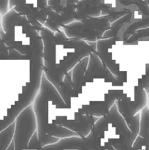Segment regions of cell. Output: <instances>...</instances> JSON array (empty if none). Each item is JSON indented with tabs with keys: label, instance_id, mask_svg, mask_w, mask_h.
<instances>
[{
	"label": "cell",
	"instance_id": "6da1fadb",
	"mask_svg": "<svg viewBox=\"0 0 149 150\" xmlns=\"http://www.w3.org/2000/svg\"><path fill=\"white\" fill-rule=\"evenodd\" d=\"M39 34L43 42V73L56 89L77 63L96 52V42L70 39L61 30L53 32L43 26Z\"/></svg>",
	"mask_w": 149,
	"mask_h": 150
},
{
	"label": "cell",
	"instance_id": "7a4b0ae2",
	"mask_svg": "<svg viewBox=\"0 0 149 150\" xmlns=\"http://www.w3.org/2000/svg\"><path fill=\"white\" fill-rule=\"evenodd\" d=\"M0 36L8 48L29 57L43 54V42L39 32L27 18L13 9L2 16Z\"/></svg>",
	"mask_w": 149,
	"mask_h": 150
},
{
	"label": "cell",
	"instance_id": "3957f363",
	"mask_svg": "<svg viewBox=\"0 0 149 150\" xmlns=\"http://www.w3.org/2000/svg\"><path fill=\"white\" fill-rule=\"evenodd\" d=\"M109 15L90 18L82 21H75L70 24L63 26L62 31L66 37L70 39H77L88 42H95L102 39L104 34L111 26Z\"/></svg>",
	"mask_w": 149,
	"mask_h": 150
},
{
	"label": "cell",
	"instance_id": "277c9868",
	"mask_svg": "<svg viewBox=\"0 0 149 150\" xmlns=\"http://www.w3.org/2000/svg\"><path fill=\"white\" fill-rule=\"evenodd\" d=\"M37 130V119L32 104L23 109L15 119L13 137L15 150H28L29 141Z\"/></svg>",
	"mask_w": 149,
	"mask_h": 150
},
{
	"label": "cell",
	"instance_id": "5b68a950",
	"mask_svg": "<svg viewBox=\"0 0 149 150\" xmlns=\"http://www.w3.org/2000/svg\"><path fill=\"white\" fill-rule=\"evenodd\" d=\"M89 57V64L85 74L83 87L86 83H92L96 79H102L105 83H111L112 86H121L124 85V81L114 76L102 64L97 52L91 53Z\"/></svg>",
	"mask_w": 149,
	"mask_h": 150
},
{
	"label": "cell",
	"instance_id": "8992f818",
	"mask_svg": "<svg viewBox=\"0 0 149 150\" xmlns=\"http://www.w3.org/2000/svg\"><path fill=\"white\" fill-rule=\"evenodd\" d=\"M119 40L117 38L101 39L96 42V52L102 64L118 79L125 83L127 81V72L120 70V65L115 63L112 54H110L109 48L116 44Z\"/></svg>",
	"mask_w": 149,
	"mask_h": 150
},
{
	"label": "cell",
	"instance_id": "52a82bcc",
	"mask_svg": "<svg viewBox=\"0 0 149 150\" xmlns=\"http://www.w3.org/2000/svg\"><path fill=\"white\" fill-rule=\"evenodd\" d=\"M99 119L93 116L81 115L75 111L72 118L64 120L60 126L74 132L80 137H86L90 134L92 127Z\"/></svg>",
	"mask_w": 149,
	"mask_h": 150
},
{
	"label": "cell",
	"instance_id": "ba28073f",
	"mask_svg": "<svg viewBox=\"0 0 149 150\" xmlns=\"http://www.w3.org/2000/svg\"><path fill=\"white\" fill-rule=\"evenodd\" d=\"M89 57H85L72 70V81L73 90L74 92V97L72 100L77 98L81 93L82 89L84 85L85 74L89 64Z\"/></svg>",
	"mask_w": 149,
	"mask_h": 150
},
{
	"label": "cell",
	"instance_id": "9c48e42d",
	"mask_svg": "<svg viewBox=\"0 0 149 150\" xmlns=\"http://www.w3.org/2000/svg\"><path fill=\"white\" fill-rule=\"evenodd\" d=\"M131 16H132V14L129 11L124 17H121L118 20L112 22L111 23V26L110 28V29H108L104 34L103 37H102V39H108V38H117V39H118L120 40V35H121L123 29H124V26L131 21Z\"/></svg>",
	"mask_w": 149,
	"mask_h": 150
},
{
	"label": "cell",
	"instance_id": "30bf717a",
	"mask_svg": "<svg viewBox=\"0 0 149 150\" xmlns=\"http://www.w3.org/2000/svg\"><path fill=\"white\" fill-rule=\"evenodd\" d=\"M139 136L143 138L145 142V150H149V98L148 105L142 109L140 119Z\"/></svg>",
	"mask_w": 149,
	"mask_h": 150
},
{
	"label": "cell",
	"instance_id": "8fae6325",
	"mask_svg": "<svg viewBox=\"0 0 149 150\" xmlns=\"http://www.w3.org/2000/svg\"><path fill=\"white\" fill-rule=\"evenodd\" d=\"M149 27V17L143 18L141 20H139L134 23H131L129 26H127L126 29L121 32L120 35V40H122L126 42L131 36H132L137 31L140 30V29H146Z\"/></svg>",
	"mask_w": 149,
	"mask_h": 150
},
{
	"label": "cell",
	"instance_id": "7c38bea8",
	"mask_svg": "<svg viewBox=\"0 0 149 150\" xmlns=\"http://www.w3.org/2000/svg\"><path fill=\"white\" fill-rule=\"evenodd\" d=\"M15 121L0 132V150H7L13 141Z\"/></svg>",
	"mask_w": 149,
	"mask_h": 150
},
{
	"label": "cell",
	"instance_id": "4fadbf2b",
	"mask_svg": "<svg viewBox=\"0 0 149 150\" xmlns=\"http://www.w3.org/2000/svg\"><path fill=\"white\" fill-rule=\"evenodd\" d=\"M149 37V27L146 28V29H140V30L137 31L132 36L130 37L126 42H124L127 44H131L133 42H136V41L142 39V38H147Z\"/></svg>",
	"mask_w": 149,
	"mask_h": 150
},
{
	"label": "cell",
	"instance_id": "5bb4252c",
	"mask_svg": "<svg viewBox=\"0 0 149 150\" xmlns=\"http://www.w3.org/2000/svg\"><path fill=\"white\" fill-rule=\"evenodd\" d=\"M138 81L137 86L143 88L146 92L147 95H149V67L146 70L145 74L142 77V79H140Z\"/></svg>",
	"mask_w": 149,
	"mask_h": 150
},
{
	"label": "cell",
	"instance_id": "9a60e30c",
	"mask_svg": "<svg viewBox=\"0 0 149 150\" xmlns=\"http://www.w3.org/2000/svg\"><path fill=\"white\" fill-rule=\"evenodd\" d=\"M41 147H42V146H41L39 139H38L37 131H36L29 141V145H28V150H38Z\"/></svg>",
	"mask_w": 149,
	"mask_h": 150
},
{
	"label": "cell",
	"instance_id": "2e32d148",
	"mask_svg": "<svg viewBox=\"0 0 149 150\" xmlns=\"http://www.w3.org/2000/svg\"><path fill=\"white\" fill-rule=\"evenodd\" d=\"M10 0H0V14L4 16L8 12Z\"/></svg>",
	"mask_w": 149,
	"mask_h": 150
},
{
	"label": "cell",
	"instance_id": "e0dca14e",
	"mask_svg": "<svg viewBox=\"0 0 149 150\" xmlns=\"http://www.w3.org/2000/svg\"><path fill=\"white\" fill-rule=\"evenodd\" d=\"M7 150H15V145H14V142H12L10 145L9 146V147L7 148Z\"/></svg>",
	"mask_w": 149,
	"mask_h": 150
},
{
	"label": "cell",
	"instance_id": "ac0fdd59",
	"mask_svg": "<svg viewBox=\"0 0 149 150\" xmlns=\"http://www.w3.org/2000/svg\"><path fill=\"white\" fill-rule=\"evenodd\" d=\"M143 1H144L145 2L147 3V4H148V5H149V0H143Z\"/></svg>",
	"mask_w": 149,
	"mask_h": 150
},
{
	"label": "cell",
	"instance_id": "d6986e66",
	"mask_svg": "<svg viewBox=\"0 0 149 150\" xmlns=\"http://www.w3.org/2000/svg\"><path fill=\"white\" fill-rule=\"evenodd\" d=\"M148 97H149V95H148Z\"/></svg>",
	"mask_w": 149,
	"mask_h": 150
}]
</instances>
